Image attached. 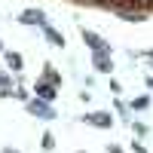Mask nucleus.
I'll list each match as a JSON object with an SVG mask.
<instances>
[{"instance_id": "9b49d317", "label": "nucleus", "mask_w": 153, "mask_h": 153, "mask_svg": "<svg viewBox=\"0 0 153 153\" xmlns=\"http://www.w3.org/2000/svg\"><path fill=\"white\" fill-rule=\"evenodd\" d=\"M46 76H49V83H61V76H58L52 68H46Z\"/></svg>"}, {"instance_id": "f03ea898", "label": "nucleus", "mask_w": 153, "mask_h": 153, "mask_svg": "<svg viewBox=\"0 0 153 153\" xmlns=\"http://www.w3.org/2000/svg\"><path fill=\"white\" fill-rule=\"evenodd\" d=\"M83 40H86V46L92 49V52H110L107 40H104V37H98L95 31H83Z\"/></svg>"}, {"instance_id": "39448f33", "label": "nucleus", "mask_w": 153, "mask_h": 153, "mask_svg": "<svg viewBox=\"0 0 153 153\" xmlns=\"http://www.w3.org/2000/svg\"><path fill=\"white\" fill-rule=\"evenodd\" d=\"M92 61H95V68H98L101 74H110V68H113L110 52H95V55H92Z\"/></svg>"}, {"instance_id": "0eeeda50", "label": "nucleus", "mask_w": 153, "mask_h": 153, "mask_svg": "<svg viewBox=\"0 0 153 153\" xmlns=\"http://www.w3.org/2000/svg\"><path fill=\"white\" fill-rule=\"evenodd\" d=\"M43 34H46V40L52 43V46H65V34H58L55 28H49V25H43Z\"/></svg>"}, {"instance_id": "20e7f679", "label": "nucleus", "mask_w": 153, "mask_h": 153, "mask_svg": "<svg viewBox=\"0 0 153 153\" xmlns=\"http://www.w3.org/2000/svg\"><path fill=\"white\" fill-rule=\"evenodd\" d=\"M22 25H46V16H43V9H25L22 16H19Z\"/></svg>"}, {"instance_id": "1a4fd4ad", "label": "nucleus", "mask_w": 153, "mask_h": 153, "mask_svg": "<svg viewBox=\"0 0 153 153\" xmlns=\"http://www.w3.org/2000/svg\"><path fill=\"white\" fill-rule=\"evenodd\" d=\"M52 147H55V138L46 132V135H43V150H52Z\"/></svg>"}, {"instance_id": "9d476101", "label": "nucleus", "mask_w": 153, "mask_h": 153, "mask_svg": "<svg viewBox=\"0 0 153 153\" xmlns=\"http://www.w3.org/2000/svg\"><path fill=\"white\" fill-rule=\"evenodd\" d=\"M0 89H12V80H9L3 71H0Z\"/></svg>"}, {"instance_id": "ddd939ff", "label": "nucleus", "mask_w": 153, "mask_h": 153, "mask_svg": "<svg viewBox=\"0 0 153 153\" xmlns=\"http://www.w3.org/2000/svg\"><path fill=\"white\" fill-rule=\"evenodd\" d=\"M147 86H150V89H153V76H150V80H147Z\"/></svg>"}, {"instance_id": "f8f14e48", "label": "nucleus", "mask_w": 153, "mask_h": 153, "mask_svg": "<svg viewBox=\"0 0 153 153\" xmlns=\"http://www.w3.org/2000/svg\"><path fill=\"white\" fill-rule=\"evenodd\" d=\"M3 153H19V150H12V147H3Z\"/></svg>"}, {"instance_id": "6e6552de", "label": "nucleus", "mask_w": 153, "mask_h": 153, "mask_svg": "<svg viewBox=\"0 0 153 153\" xmlns=\"http://www.w3.org/2000/svg\"><path fill=\"white\" fill-rule=\"evenodd\" d=\"M6 61H9L12 71H22V55L19 52H6Z\"/></svg>"}, {"instance_id": "7ed1b4c3", "label": "nucleus", "mask_w": 153, "mask_h": 153, "mask_svg": "<svg viewBox=\"0 0 153 153\" xmlns=\"http://www.w3.org/2000/svg\"><path fill=\"white\" fill-rule=\"evenodd\" d=\"M89 126H95V129H110V126H113V117H110V113H104V110H95V113H86V117H83Z\"/></svg>"}, {"instance_id": "4468645a", "label": "nucleus", "mask_w": 153, "mask_h": 153, "mask_svg": "<svg viewBox=\"0 0 153 153\" xmlns=\"http://www.w3.org/2000/svg\"><path fill=\"white\" fill-rule=\"evenodd\" d=\"M0 52H3V43H0Z\"/></svg>"}, {"instance_id": "423d86ee", "label": "nucleus", "mask_w": 153, "mask_h": 153, "mask_svg": "<svg viewBox=\"0 0 153 153\" xmlns=\"http://www.w3.org/2000/svg\"><path fill=\"white\" fill-rule=\"evenodd\" d=\"M58 92H55V83H37V98H43V101H52Z\"/></svg>"}, {"instance_id": "f257e3e1", "label": "nucleus", "mask_w": 153, "mask_h": 153, "mask_svg": "<svg viewBox=\"0 0 153 153\" xmlns=\"http://www.w3.org/2000/svg\"><path fill=\"white\" fill-rule=\"evenodd\" d=\"M28 110L34 113V117H40V120H52L55 117V110L49 107V101H43V98H31L28 101Z\"/></svg>"}]
</instances>
